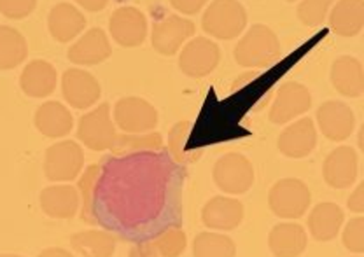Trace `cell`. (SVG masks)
I'll use <instances>...</instances> for the list:
<instances>
[{
	"label": "cell",
	"instance_id": "cell-31",
	"mask_svg": "<svg viewBox=\"0 0 364 257\" xmlns=\"http://www.w3.org/2000/svg\"><path fill=\"white\" fill-rule=\"evenodd\" d=\"M159 257H179L188 247V236L177 226L165 228L153 240Z\"/></svg>",
	"mask_w": 364,
	"mask_h": 257
},
{
	"label": "cell",
	"instance_id": "cell-10",
	"mask_svg": "<svg viewBox=\"0 0 364 257\" xmlns=\"http://www.w3.org/2000/svg\"><path fill=\"white\" fill-rule=\"evenodd\" d=\"M109 32L112 39L123 48H136L147 37L146 14L136 7H119L109 20Z\"/></svg>",
	"mask_w": 364,
	"mask_h": 257
},
{
	"label": "cell",
	"instance_id": "cell-1",
	"mask_svg": "<svg viewBox=\"0 0 364 257\" xmlns=\"http://www.w3.org/2000/svg\"><path fill=\"white\" fill-rule=\"evenodd\" d=\"M235 62L247 69H264L280 56V40L267 25H252L235 46Z\"/></svg>",
	"mask_w": 364,
	"mask_h": 257
},
{
	"label": "cell",
	"instance_id": "cell-32",
	"mask_svg": "<svg viewBox=\"0 0 364 257\" xmlns=\"http://www.w3.org/2000/svg\"><path fill=\"white\" fill-rule=\"evenodd\" d=\"M331 4H335V0H303L298 6L299 21L306 26L322 25Z\"/></svg>",
	"mask_w": 364,
	"mask_h": 257
},
{
	"label": "cell",
	"instance_id": "cell-11",
	"mask_svg": "<svg viewBox=\"0 0 364 257\" xmlns=\"http://www.w3.org/2000/svg\"><path fill=\"white\" fill-rule=\"evenodd\" d=\"M193 35H195V23L191 20H186L177 14H170L165 20L154 23L151 43L159 55L172 56Z\"/></svg>",
	"mask_w": 364,
	"mask_h": 257
},
{
	"label": "cell",
	"instance_id": "cell-8",
	"mask_svg": "<svg viewBox=\"0 0 364 257\" xmlns=\"http://www.w3.org/2000/svg\"><path fill=\"white\" fill-rule=\"evenodd\" d=\"M221 60V49L207 37H196L182 49L179 69L182 74L193 79H202L210 74Z\"/></svg>",
	"mask_w": 364,
	"mask_h": 257
},
{
	"label": "cell",
	"instance_id": "cell-41",
	"mask_svg": "<svg viewBox=\"0 0 364 257\" xmlns=\"http://www.w3.org/2000/svg\"><path fill=\"white\" fill-rule=\"evenodd\" d=\"M358 143H359V147H361V151H363V153H364V123H363L361 130H359V137H358Z\"/></svg>",
	"mask_w": 364,
	"mask_h": 257
},
{
	"label": "cell",
	"instance_id": "cell-40",
	"mask_svg": "<svg viewBox=\"0 0 364 257\" xmlns=\"http://www.w3.org/2000/svg\"><path fill=\"white\" fill-rule=\"evenodd\" d=\"M39 257H74L70 252L65 251V248H60V247H49L46 248L39 254Z\"/></svg>",
	"mask_w": 364,
	"mask_h": 257
},
{
	"label": "cell",
	"instance_id": "cell-16",
	"mask_svg": "<svg viewBox=\"0 0 364 257\" xmlns=\"http://www.w3.org/2000/svg\"><path fill=\"white\" fill-rule=\"evenodd\" d=\"M244 205L240 199L215 196L210 202L205 203L202 210V221L207 228L219 229V231H231L238 228L244 221Z\"/></svg>",
	"mask_w": 364,
	"mask_h": 257
},
{
	"label": "cell",
	"instance_id": "cell-26",
	"mask_svg": "<svg viewBox=\"0 0 364 257\" xmlns=\"http://www.w3.org/2000/svg\"><path fill=\"white\" fill-rule=\"evenodd\" d=\"M70 245L82 257H112L116 251V238L105 231L88 229L75 233L70 238Z\"/></svg>",
	"mask_w": 364,
	"mask_h": 257
},
{
	"label": "cell",
	"instance_id": "cell-36",
	"mask_svg": "<svg viewBox=\"0 0 364 257\" xmlns=\"http://www.w3.org/2000/svg\"><path fill=\"white\" fill-rule=\"evenodd\" d=\"M208 0H170L173 9H177L182 14H196L203 9V6Z\"/></svg>",
	"mask_w": 364,
	"mask_h": 257
},
{
	"label": "cell",
	"instance_id": "cell-4",
	"mask_svg": "<svg viewBox=\"0 0 364 257\" xmlns=\"http://www.w3.org/2000/svg\"><path fill=\"white\" fill-rule=\"evenodd\" d=\"M85 165V154L79 143L63 141L53 143L46 151L44 173L51 182H70L81 173Z\"/></svg>",
	"mask_w": 364,
	"mask_h": 257
},
{
	"label": "cell",
	"instance_id": "cell-13",
	"mask_svg": "<svg viewBox=\"0 0 364 257\" xmlns=\"http://www.w3.org/2000/svg\"><path fill=\"white\" fill-rule=\"evenodd\" d=\"M63 98L74 109H88L100 100L102 88L93 74L81 69H68L62 77Z\"/></svg>",
	"mask_w": 364,
	"mask_h": 257
},
{
	"label": "cell",
	"instance_id": "cell-18",
	"mask_svg": "<svg viewBox=\"0 0 364 257\" xmlns=\"http://www.w3.org/2000/svg\"><path fill=\"white\" fill-rule=\"evenodd\" d=\"M48 26L53 39L65 44L74 40L86 28V18L75 6L62 2L56 4L49 13Z\"/></svg>",
	"mask_w": 364,
	"mask_h": 257
},
{
	"label": "cell",
	"instance_id": "cell-44",
	"mask_svg": "<svg viewBox=\"0 0 364 257\" xmlns=\"http://www.w3.org/2000/svg\"><path fill=\"white\" fill-rule=\"evenodd\" d=\"M363 257H364V256H363Z\"/></svg>",
	"mask_w": 364,
	"mask_h": 257
},
{
	"label": "cell",
	"instance_id": "cell-17",
	"mask_svg": "<svg viewBox=\"0 0 364 257\" xmlns=\"http://www.w3.org/2000/svg\"><path fill=\"white\" fill-rule=\"evenodd\" d=\"M112 55L107 33L102 28H91L68 49L67 56L75 65H98Z\"/></svg>",
	"mask_w": 364,
	"mask_h": 257
},
{
	"label": "cell",
	"instance_id": "cell-37",
	"mask_svg": "<svg viewBox=\"0 0 364 257\" xmlns=\"http://www.w3.org/2000/svg\"><path fill=\"white\" fill-rule=\"evenodd\" d=\"M347 207L355 214H364V180L354 189V192L348 198Z\"/></svg>",
	"mask_w": 364,
	"mask_h": 257
},
{
	"label": "cell",
	"instance_id": "cell-30",
	"mask_svg": "<svg viewBox=\"0 0 364 257\" xmlns=\"http://www.w3.org/2000/svg\"><path fill=\"white\" fill-rule=\"evenodd\" d=\"M100 179V166L91 165L86 168L85 175L79 180V195H81V219L90 224H97L95 217V196H97V184Z\"/></svg>",
	"mask_w": 364,
	"mask_h": 257
},
{
	"label": "cell",
	"instance_id": "cell-9",
	"mask_svg": "<svg viewBox=\"0 0 364 257\" xmlns=\"http://www.w3.org/2000/svg\"><path fill=\"white\" fill-rule=\"evenodd\" d=\"M310 107H312V94L309 88H305L301 82H286L280 86L279 93H277L268 119L273 124H284L294 119L296 116L309 112Z\"/></svg>",
	"mask_w": 364,
	"mask_h": 257
},
{
	"label": "cell",
	"instance_id": "cell-25",
	"mask_svg": "<svg viewBox=\"0 0 364 257\" xmlns=\"http://www.w3.org/2000/svg\"><path fill=\"white\" fill-rule=\"evenodd\" d=\"M343 210L336 203H318L309 215L310 234L317 241H331L343 224Z\"/></svg>",
	"mask_w": 364,
	"mask_h": 257
},
{
	"label": "cell",
	"instance_id": "cell-33",
	"mask_svg": "<svg viewBox=\"0 0 364 257\" xmlns=\"http://www.w3.org/2000/svg\"><path fill=\"white\" fill-rule=\"evenodd\" d=\"M345 248L352 254H364V217L350 219L341 234Z\"/></svg>",
	"mask_w": 364,
	"mask_h": 257
},
{
	"label": "cell",
	"instance_id": "cell-14",
	"mask_svg": "<svg viewBox=\"0 0 364 257\" xmlns=\"http://www.w3.org/2000/svg\"><path fill=\"white\" fill-rule=\"evenodd\" d=\"M322 175L328 186L347 189L358 179V154L352 147L341 146L328 154L322 166Z\"/></svg>",
	"mask_w": 364,
	"mask_h": 257
},
{
	"label": "cell",
	"instance_id": "cell-24",
	"mask_svg": "<svg viewBox=\"0 0 364 257\" xmlns=\"http://www.w3.org/2000/svg\"><path fill=\"white\" fill-rule=\"evenodd\" d=\"M329 26L340 37H355L364 26V0H338L329 14Z\"/></svg>",
	"mask_w": 364,
	"mask_h": 257
},
{
	"label": "cell",
	"instance_id": "cell-27",
	"mask_svg": "<svg viewBox=\"0 0 364 257\" xmlns=\"http://www.w3.org/2000/svg\"><path fill=\"white\" fill-rule=\"evenodd\" d=\"M28 55L25 37L16 28L0 25V70L16 69Z\"/></svg>",
	"mask_w": 364,
	"mask_h": 257
},
{
	"label": "cell",
	"instance_id": "cell-22",
	"mask_svg": "<svg viewBox=\"0 0 364 257\" xmlns=\"http://www.w3.org/2000/svg\"><path fill=\"white\" fill-rule=\"evenodd\" d=\"M58 75L55 67L44 60H33L23 70L20 84L23 93L32 98L49 97L56 89Z\"/></svg>",
	"mask_w": 364,
	"mask_h": 257
},
{
	"label": "cell",
	"instance_id": "cell-15",
	"mask_svg": "<svg viewBox=\"0 0 364 257\" xmlns=\"http://www.w3.org/2000/svg\"><path fill=\"white\" fill-rule=\"evenodd\" d=\"M317 146V130L316 124L310 117L296 121L294 124L287 126L279 137V151L287 158L301 160L309 156Z\"/></svg>",
	"mask_w": 364,
	"mask_h": 257
},
{
	"label": "cell",
	"instance_id": "cell-29",
	"mask_svg": "<svg viewBox=\"0 0 364 257\" xmlns=\"http://www.w3.org/2000/svg\"><path fill=\"white\" fill-rule=\"evenodd\" d=\"M235 241L226 234L200 233L193 241V257H235Z\"/></svg>",
	"mask_w": 364,
	"mask_h": 257
},
{
	"label": "cell",
	"instance_id": "cell-12",
	"mask_svg": "<svg viewBox=\"0 0 364 257\" xmlns=\"http://www.w3.org/2000/svg\"><path fill=\"white\" fill-rule=\"evenodd\" d=\"M317 123L322 135L333 142H343L355 128V116L343 102L328 100L318 107Z\"/></svg>",
	"mask_w": 364,
	"mask_h": 257
},
{
	"label": "cell",
	"instance_id": "cell-6",
	"mask_svg": "<svg viewBox=\"0 0 364 257\" xmlns=\"http://www.w3.org/2000/svg\"><path fill=\"white\" fill-rule=\"evenodd\" d=\"M116 135L109 104L98 105L97 109H93L79 119L77 138L91 151L111 149L114 141H116Z\"/></svg>",
	"mask_w": 364,
	"mask_h": 257
},
{
	"label": "cell",
	"instance_id": "cell-43",
	"mask_svg": "<svg viewBox=\"0 0 364 257\" xmlns=\"http://www.w3.org/2000/svg\"><path fill=\"white\" fill-rule=\"evenodd\" d=\"M287 2H296V0H287Z\"/></svg>",
	"mask_w": 364,
	"mask_h": 257
},
{
	"label": "cell",
	"instance_id": "cell-5",
	"mask_svg": "<svg viewBox=\"0 0 364 257\" xmlns=\"http://www.w3.org/2000/svg\"><path fill=\"white\" fill-rule=\"evenodd\" d=\"M215 186L228 195H244L254 184V166L245 156L230 153L214 165Z\"/></svg>",
	"mask_w": 364,
	"mask_h": 257
},
{
	"label": "cell",
	"instance_id": "cell-39",
	"mask_svg": "<svg viewBox=\"0 0 364 257\" xmlns=\"http://www.w3.org/2000/svg\"><path fill=\"white\" fill-rule=\"evenodd\" d=\"M81 7H85L86 11H91V13H98V11L105 9V6L109 4V0H75Z\"/></svg>",
	"mask_w": 364,
	"mask_h": 257
},
{
	"label": "cell",
	"instance_id": "cell-7",
	"mask_svg": "<svg viewBox=\"0 0 364 257\" xmlns=\"http://www.w3.org/2000/svg\"><path fill=\"white\" fill-rule=\"evenodd\" d=\"M114 119L123 133H149L158 126V111L144 98L127 97L114 107Z\"/></svg>",
	"mask_w": 364,
	"mask_h": 257
},
{
	"label": "cell",
	"instance_id": "cell-20",
	"mask_svg": "<svg viewBox=\"0 0 364 257\" xmlns=\"http://www.w3.org/2000/svg\"><path fill=\"white\" fill-rule=\"evenodd\" d=\"M306 231L294 222L273 226L268 236V247L275 257H299L306 248Z\"/></svg>",
	"mask_w": 364,
	"mask_h": 257
},
{
	"label": "cell",
	"instance_id": "cell-3",
	"mask_svg": "<svg viewBox=\"0 0 364 257\" xmlns=\"http://www.w3.org/2000/svg\"><path fill=\"white\" fill-rule=\"evenodd\" d=\"M312 195L299 179H282L275 182L268 192V205L277 217L299 219L309 210Z\"/></svg>",
	"mask_w": 364,
	"mask_h": 257
},
{
	"label": "cell",
	"instance_id": "cell-19",
	"mask_svg": "<svg viewBox=\"0 0 364 257\" xmlns=\"http://www.w3.org/2000/svg\"><path fill=\"white\" fill-rule=\"evenodd\" d=\"M331 82L340 94L348 98L364 93V69L354 56H340L331 65Z\"/></svg>",
	"mask_w": 364,
	"mask_h": 257
},
{
	"label": "cell",
	"instance_id": "cell-42",
	"mask_svg": "<svg viewBox=\"0 0 364 257\" xmlns=\"http://www.w3.org/2000/svg\"><path fill=\"white\" fill-rule=\"evenodd\" d=\"M0 257H23V256H16V254H0Z\"/></svg>",
	"mask_w": 364,
	"mask_h": 257
},
{
	"label": "cell",
	"instance_id": "cell-28",
	"mask_svg": "<svg viewBox=\"0 0 364 257\" xmlns=\"http://www.w3.org/2000/svg\"><path fill=\"white\" fill-rule=\"evenodd\" d=\"M163 147V137L158 131L149 133H117L111 151L116 156L142 153V151H159Z\"/></svg>",
	"mask_w": 364,
	"mask_h": 257
},
{
	"label": "cell",
	"instance_id": "cell-35",
	"mask_svg": "<svg viewBox=\"0 0 364 257\" xmlns=\"http://www.w3.org/2000/svg\"><path fill=\"white\" fill-rule=\"evenodd\" d=\"M37 0H0V13L9 20H23L33 13Z\"/></svg>",
	"mask_w": 364,
	"mask_h": 257
},
{
	"label": "cell",
	"instance_id": "cell-34",
	"mask_svg": "<svg viewBox=\"0 0 364 257\" xmlns=\"http://www.w3.org/2000/svg\"><path fill=\"white\" fill-rule=\"evenodd\" d=\"M189 131H191V124L188 121H181L172 128L168 135V149L179 163L184 161V147L186 142H188Z\"/></svg>",
	"mask_w": 364,
	"mask_h": 257
},
{
	"label": "cell",
	"instance_id": "cell-38",
	"mask_svg": "<svg viewBox=\"0 0 364 257\" xmlns=\"http://www.w3.org/2000/svg\"><path fill=\"white\" fill-rule=\"evenodd\" d=\"M128 257H159V254L153 241H140L132 247Z\"/></svg>",
	"mask_w": 364,
	"mask_h": 257
},
{
	"label": "cell",
	"instance_id": "cell-23",
	"mask_svg": "<svg viewBox=\"0 0 364 257\" xmlns=\"http://www.w3.org/2000/svg\"><path fill=\"white\" fill-rule=\"evenodd\" d=\"M36 128L44 137H65L74 128V117L60 102H46L36 112Z\"/></svg>",
	"mask_w": 364,
	"mask_h": 257
},
{
	"label": "cell",
	"instance_id": "cell-21",
	"mask_svg": "<svg viewBox=\"0 0 364 257\" xmlns=\"http://www.w3.org/2000/svg\"><path fill=\"white\" fill-rule=\"evenodd\" d=\"M79 202L74 186H49L41 192V209L51 219H72L77 214Z\"/></svg>",
	"mask_w": 364,
	"mask_h": 257
},
{
	"label": "cell",
	"instance_id": "cell-2",
	"mask_svg": "<svg viewBox=\"0 0 364 257\" xmlns=\"http://www.w3.org/2000/svg\"><path fill=\"white\" fill-rule=\"evenodd\" d=\"M247 25V11L238 0H214L205 11L202 26L208 35L230 40L240 35Z\"/></svg>",
	"mask_w": 364,
	"mask_h": 257
}]
</instances>
